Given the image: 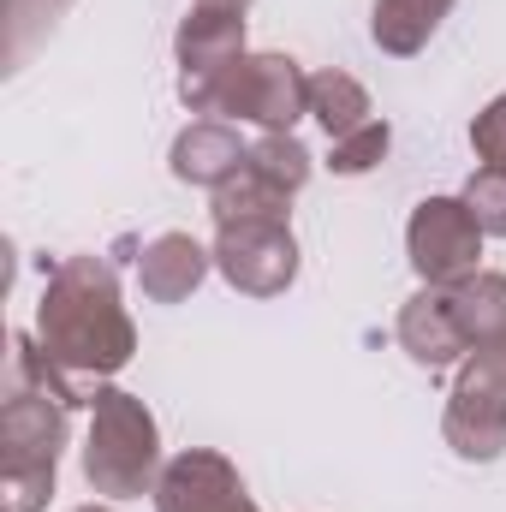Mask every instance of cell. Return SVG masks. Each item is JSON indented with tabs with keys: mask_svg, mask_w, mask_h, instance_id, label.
I'll return each mask as SVG.
<instances>
[{
	"mask_svg": "<svg viewBox=\"0 0 506 512\" xmlns=\"http://www.w3.org/2000/svg\"><path fill=\"white\" fill-rule=\"evenodd\" d=\"M203 6H227V12H251V0H203Z\"/></svg>",
	"mask_w": 506,
	"mask_h": 512,
	"instance_id": "obj_22",
	"label": "cell"
},
{
	"mask_svg": "<svg viewBox=\"0 0 506 512\" xmlns=\"http://www.w3.org/2000/svg\"><path fill=\"white\" fill-rule=\"evenodd\" d=\"M84 483L108 501H137V495H155L161 483V429H155V411L126 393V387L102 382L90 399V435H84Z\"/></svg>",
	"mask_w": 506,
	"mask_h": 512,
	"instance_id": "obj_3",
	"label": "cell"
},
{
	"mask_svg": "<svg viewBox=\"0 0 506 512\" xmlns=\"http://www.w3.org/2000/svg\"><path fill=\"white\" fill-rule=\"evenodd\" d=\"M72 405H90L84 387L42 352V340L12 334L6 405H0V465H6L12 512H42V501L54 495V471H60Z\"/></svg>",
	"mask_w": 506,
	"mask_h": 512,
	"instance_id": "obj_2",
	"label": "cell"
},
{
	"mask_svg": "<svg viewBox=\"0 0 506 512\" xmlns=\"http://www.w3.org/2000/svg\"><path fill=\"white\" fill-rule=\"evenodd\" d=\"M72 512H114V507H96V501H90V507H72Z\"/></svg>",
	"mask_w": 506,
	"mask_h": 512,
	"instance_id": "obj_23",
	"label": "cell"
},
{
	"mask_svg": "<svg viewBox=\"0 0 506 512\" xmlns=\"http://www.w3.org/2000/svg\"><path fill=\"white\" fill-rule=\"evenodd\" d=\"M209 114H227L239 126H262V131H292L310 114V72L292 54H245L215 84Z\"/></svg>",
	"mask_w": 506,
	"mask_h": 512,
	"instance_id": "obj_4",
	"label": "cell"
},
{
	"mask_svg": "<svg viewBox=\"0 0 506 512\" xmlns=\"http://www.w3.org/2000/svg\"><path fill=\"white\" fill-rule=\"evenodd\" d=\"M66 6H72V0H12V60H24L30 30H54V18H60Z\"/></svg>",
	"mask_w": 506,
	"mask_h": 512,
	"instance_id": "obj_21",
	"label": "cell"
},
{
	"mask_svg": "<svg viewBox=\"0 0 506 512\" xmlns=\"http://www.w3.org/2000/svg\"><path fill=\"white\" fill-rule=\"evenodd\" d=\"M215 268V251H203L191 233H161L137 256V286L149 304H179L203 286V274Z\"/></svg>",
	"mask_w": 506,
	"mask_h": 512,
	"instance_id": "obj_11",
	"label": "cell"
},
{
	"mask_svg": "<svg viewBox=\"0 0 506 512\" xmlns=\"http://www.w3.org/2000/svg\"><path fill=\"white\" fill-rule=\"evenodd\" d=\"M447 447L465 465H495L506 453V387L495 376H483L471 358L459 370V382L447 393V417H441Z\"/></svg>",
	"mask_w": 506,
	"mask_h": 512,
	"instance_id": "obj_9",
	"label": "cell"
},
{
	"mask_svg": "<svg viewBox=\"0 0 506 512\" xmlns=\"http://www.w3.org/2000/svg\"><path fill=\"white\" fill-rule=\"evenodd\" d=\"M387 149H393V126H387V120H370V126H358L352 137H334L328 167L346 173V179H358V173H370V167L387 161Z\"/></svg>",
	"mask_w": 506,
	"mask_h": 512,
	"instance_id": "obj_18",
	"label": "cell"
},
{
	"mask_svg": "<svg viewBox=\"0 0 506 512\" xmlns=\"http://www.w3.org/2000/svg\"><path fill=\"white\" fill-rule=\"evenodd\" d=\"M36 340L42 352L96 399V387L120 376L137 352L126 304H120V274L108 256H66L54 262L42 304H36Z\"/></svg>",
	"mask_w": 506,
	"mask_h": 512,
	"instance_id": "obj_1",
	"label": "cell"
},
{
	"mask_svg": "<svg viewBox=\"0 0 506 512\" xmlns=\"http://www.w3.org/2000/svg\"><path fill=\"white\" fill-rule=\"evenodd\" d=\"M453 12V0H376V18H370V36H376L381 54L393 60H411L429 48V36L441 30V18Z\"/></svg>",
	"mask_w": 506,
	"mask_h": 512,
	"instance_id": "obj_13",
	"label": "cell"
},
{
	"mask_svg": "<svg viewBox=\"0 0 506 512\" xmlns=\"http://www.w3.org/2000/svg\"><path fill=\"white\" fill-rule=\"evenodd\" d=\"M471 149L483 167H506V90L471 120Z\"/></svg>",
	"mask_w": 506,
	"mask_h": 512,
	"instance_id": "obj_20",
	"label": "cell"
},
{
	"mask_svg": "<svg viewBox=\"0 0 506 512\" xmlns=\"http://www.w3.org/2000/svg\"><path fill=\"white\" fill-rule=\"evenodd\" d=\"M393 334H399V346H405V358H411L417 370H453V364L471 352V340H465V328H459V316H453V292H447V286H417V292L405 298Z\"/></svg>",
	"mask_w": 506,
	"mask_h": 512,
	"instance_id": "obj_10",
	"label": "cell"
},
{
	"mask_svg": "<svg viewBox=\"0 0 506 512\" xmlns=\"http://www.w3.org/2000/svg\"><path fill=\"white\" fill-rule=\"evenodd\" d=\"M215 227H245V221H292V191H280L274 179H262L251 161L227 179V185H215Z\"/></svg>",
	"mask_w": 506,
	"mask_h": 512,
	"instance_id": "obj_14",
	"label": "cell"
},
{
	"mask_svg": "<svg viewBox=\"0 0 506 512\" xmlns=\"http://www.w3.org/2000/svg\"><path fill=\"white\" fill-rule=\"evenodd\" d=\"M215 268L227 274L233 292L245 298H280L298 280V239L280 221H245V227H215Z\"/></svg>",
	"mask_w": 506,
	"mask_h": 512,
	"instance_id": "obj_7",
	"label": "cell"
},
{
	"mask_svg": "<svg viewBox=\"0 0 506 512\" xmlns=\"http://www.w3.org/2000/svg\"><path fill=\"white\" fill-rule=\"evenodd\" d=\"M459 197H465V209L477 215V227L489 239H506V167H477Z\"/></svg>",
	"mask_w": 506,
	"mask_h": 512,
	"instance_id": "obj_19",
	"label": "cell"
},
{
	"mask_svg": "<svg viewBox=\"0 0 506 512\" xmlns=\"http://www.w3.org/2000/svg\"><path fill=\"white\" fill-rule=\"evenodd\" d=\"M483 227L477 215L465 209V197H423L405 221V256L417 268L423 286H459L477 274V256H483Z\"/></svg>",
	"mask_w": 506,
	"mask_h": 512,
	"instance_id": "obj_5",
	"label": "cell"
},
{
	"mask_svg": "<svg viewBox=\"0 0 506 512\" xmlns=\"http://www.w3.org/2000/svg\"><path fill=\"white\" fill-rule=\"evenodd\" d=\"M155 512H256V501L233 459H221L209 447H185L161 465Z\"/></svg>",
	"mask_w": 506,
	"mask_h": 512,
	"instance_id": "obj_8",
	"label": "cell"
},
{
	"mask_svg": "<svg viewBox=\"0 0 506 512\" xmlns=\"http://www.w3.org/2000/svg\"><path fill=\"white\" fill-rule=\"evenodd\" d=\"M173 54H179V102L191 114H209L215 102V84L227 78L233 60H245V12H227V6H191L179 36H173Z\"/></svg>",
	"mask_w": 506,
	"mask_h": 512,
	"instance_id": "obj_6",
	"label": "cell"
},
{
	"mask_svg": "<svg viewBox=\"0 0 506 512\" xmlns=\"http://www.w3.org/2000/svg\"><path fill=\"white\" fill-rule=\"evenodd\" d=\"M245 161H251L262 179H274L280 191H292V197L310 185V149H304L292 131H262V137L251 143V155H245Z\"/></svg>",
	"mask_w": 506,
	"mask_h": 512,
	"instance_id": "obj_17",
	"label": "cell"
},
{
	"mask_svg": "<svg viewBox=\"0 0 506 512\" xmlns=\"http://www.w3.org/2000/svg\"><path fill=\"white\" fill-rule=\"evenodd\" d=\"M245 155H251V143H239V131L233 126H221V120H197V126H185L179 137H173L167 167H173L179 185H203V191H215V185H227V179L245 167Z\"/></svg>",
	"mask_w": 506,
	"mask_h": 512,
	"instance_id": "obj_12",
	"label": "cell"
},
{
	"mask_svg": "<svg viewBox=\"0 0 506 512\" xmlns=\"http://www.w3.org/2000/svg\"><path fill=\"white\" fill-rule=\"evenodd\" d=\"M310 120L328 131V143H334V137H352L358 126H370L376 108H370V90H364L352 72L328 66V72L310 78Z\"/></svg>",
	"mask_w": 506,
	"mask_h": 512,
	"instance_id": "obj_15",
	"label": "cell"
},
{
	"mask_svg": "<svg viewBox=\"0 0 506 512\" xmlns=\"http://www.w3.org/2000/svg\"><path fill=\"white\" fill-rule=\"evenodd\" d=\"M447 292H453V316H459V328H465L471 352L506 334V274L477 268L471 280H459V286H447Z\"/></svg>",
	"mask_w": 506,
	"mask_h": 512,
	"instance_id": "obj_16",
	"label": "cell"
}]
</instances>
